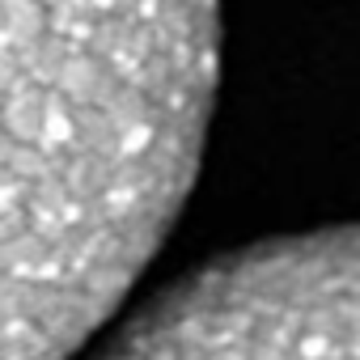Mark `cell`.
I'll use <instances>...</instances> for the list:
<instances>
[{
  "mask_svg": "<svg viewBox=\"0 0 360 360\" xmlns=\"http://www.w3.org/2000/svg\"><path fill=\"white\" fill-rule=\"evenodd\" d=\"M221 0H0V360H68L200 165Z\"/></svg>",
  "mask_w": 360,
  "mask_h": 360,
  "instance_id": "obj_1",
  "label": "cell"
},
{
  "mask_svg": "<svg viewBox=\"0 0 360 360\" xmlns=\"http://www.w3.org/2000/svg\"><path fill=\"white\" fill-rule=\"evenodd\" d=\"M98 360H360V225L195 271Z\"/></svg>",
  "mask_w": 360,
  "mask_h": 360,
  "instance_id": "obj_2",
  "label": "cell"
}]
</instances>
